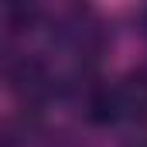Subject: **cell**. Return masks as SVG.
Returning a JSON list of instances; mask_svg holds the SVG:
<instances>
[{
  "instance_id": "6da1fadb",
  "label": "cell",
  "mask_w": 147,
  "mask_h": 147,
  "mask_svg": "<svg viewBox=\"0 0 147 147\" xmlns=\"http://www.w3.org/2000/svg\"><path fill=\"white\" fill-rule=\"evenodd\" d=\"M144 34H147V14H144Z\"/></svg>"
},
{
  "instance_id": "7a4b0ae2",
  "label": "cell",
  "mask_w": 147,
  "mask_h": 147,
  "mask_svg": "<svg viewBox=\"0 0 147 147\" xmlns=\"http://www.w3.org/2000/svg\"><path fill=\"white\" fill-rule=\"evenodd\" d=\"M140 147H147V144H140Z\"/></svg>"
}]
</instances>
